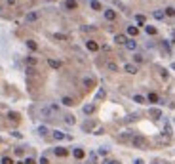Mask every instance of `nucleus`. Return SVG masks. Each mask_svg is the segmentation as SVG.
<instances>
[{
  "label": "nucleus",
  "mask_w": 175,
  "mask_h": 164,
  "mask_svg": "<svg viewBox=\"0 0 175 164\" xmlns=\"http://www.w3.org/2000/svg\"><path fill=\"white\" fill-rule=\"evenodd\" d=\"M131 145L137 147V149H143V147L147 145V141H145L143 136H133V138H131Z\"/></svg>",
  "instance_id": "obj_1"
},
{
  "label": "nucleus",
  "mask_w": 175,
  "mask_h": 164,
  "mask_svg": "<svg viewBox=\"0 0 175 164\" xmlns=\"http://www.w3.org/2000/svg\"><path fill=\"white\" fill-rule=\"evenodd\" d=\"M156 143H160V145H169L171 143V138H169L168 134H160L156 138Z\"/></svg>",
  "instance_id": "obj_2"
},
{
  "label": "nucleus",
  "mask_w": 175,
  "mask_h": 164,
  "mask_svg": "<svg viewBox=\"0 0 175 164\" xmlns=\"http://www.w3.org/2000/svg\"><path fill=\"white\" fill-rule=\"evenodd\" d=\"M105 19H107V21H114V19H116V12H114V10H111V8H109V10H105Z\"/></svg>",
  "instance_id": "obj_3"
},
{
  "label": "nucleus",
  "mask_w": 175,
  "mask_h": 164,
  "mask_svg": "<svg viewBox=\"0 0 175 164\" xmlns=\"http://www.w3.org/2000/svg\"><path fill=\"white\" fill-rule=\"evenodd\" d=\"M51 136H53V139H55V141H63V139H67V136H65L61 130H53V134H51Z\"/></svg>",
  "instance_id": "obj_4"
},
{
  "label": "nucleus",
  "mask_w": 175,
  "mask_h": 164,
  "mask_svg": "<svg viewBox=\"0 0 175 164\" xmlns=\"http://www.w3.org/2000/svg\"><path fill=\"white\" fill-rule=\"evenodd\" d=\"M63 6L67 8V10H76V8H78V2H76V0H65Z\"/></svg>",
  "instance_id": "obj_5"
},
{
  "label": "nucleus",
  "mask_w": 175,
  "mask_h": 164,
  "mask_svg": "<svg viewBox=\"0 0 175 164\" xmlns=\"http://www.w3.org/2000/svg\"><path fill=\"white\" fill-rule=\"evenodd\" d=\"M93 126H95L93 120H86V122L82 124V130H84V132H89V130H93Z\"/></svg>",
  "instance_id": "obj_6"
},
{
  "label": "nucleus",
  "mask_w": 175,
  "mask_h": 164,
  "mask_svg": "<svg viewBox=\"0 0 175 164\" xmlns=\"http://www.w3.org/2000/svg\"><path fill=\"white\" fill-rule=\"evenodd\" d=\"M124 71H126V73H130V75H135V73H137V67H135V65H131V63H126L124 65Z\"/></svg>",
  "instance_id": "obj_7"
},
{
  "label": "nucleus",
  "mask_w": 175,
  "mask_h": 164,
  "mask_svg": "<svg viewBox=\"0 0 175 164\" xmlns=\"http://www.w3.org/2000/svg\"><path fill=\"white\" fill-rule=\"evenodd\" d=\"M72 155H74V158H84V149L82 147H74V151H72Z\"/></svg>",
  "instance_id": "obj_8"
},
{
  "label": "nucleus",
  "mask_w": 175,
  "mask_h": 164,
  "mask_svg": "<svg viewBox=\"0 0 175 164\" xmlns=\"http://www.w3.org/2000/svg\"><path fill=\"white\" fill-rule=\"evenodd\" d=\"M86 46H88V50H91V52H97V50H99V44H97V42H93V40H88Z\"/></svg>",
  "instance_id": "obj_9"
},
{
  "label": "nucleus",
  "mask_w": 175,
  "mask_h": 164,
  "mask_svg": "<svg viewBox=\"0 0 175 164\" xmlns=\"http://www.w3.org/2000/svg\"><path fill=\"white\" fill-rule=\"evenodd\" d=\"M114 42H116V44H126V42H128V36H126V34H116V36H114Z\"/></svg>",
  "instance_id": "obj_10"
},
{
  "label": "nucleus",
  "mask_w": 175,
  "mask_h": 164,
  "mask_svg": "<svg viewBox=\"0 0 175 164\" xmlns=\"http://www.w3.org/2000/svg\"><path fill=\"white\" fill-rule=\"evenodd\" d=\"M48 65L51 69H61V61H57V59H48Z\"/></svg>",
  "instance_id": "obj_11"
},
{
  "label": "nucleus",
  "mask_w": 175,
  "mask_h": 164,
  "mask_svg": "<svg viewBox=\"0 0 175 164\" xmlns=\"http://www.w3.org/2000/svg\"><path fill=\"white\" fill-rule=\"evenodd\" d=\"M55 155H57V157H67L69 151H67L65 147H55Z\"/></svg>",
  "instance_id": "obj_12"
},
{
  "label": "nucleus",
  "mask_w": 175,
  "mask_h": 164,
  "mask_svg": "<svg viewBox=\"0 0 175 164\" xmlns=\"http://www.w3.org/2000/svg\"><path fill=\"white\" fill-rule=\"evenodd\" d=\"M82 111H84V114H91V113L95 111V107L91 105V103H88V105H84V107H82Z\"/></svg>",
  "instance_id": "obj_13"
},
{
  "label": "nucleus",
  "mask_w": 175,
  "mask_h": 164,
  "mask_svg": "<svg viewBox=\"0 0 175 164\" xmlns=\"http://www.w3.org/2000/svg\"><path fill=\"white\" fill-rule=\"evenodd\" d=\"M36 19H38V13L36 12H31V13H27L25 21H27V23H31V21H36Z\"/></svg>",
  "instance_id": "obj_14"
},
{
  "label": "nucleus",
  "mask_w": 175,
  "mask_h": 164,
  "mask_svg": "<svg viewBox=\"0 0 175 164\" xmlns=\"http://www.w3.org/2000/svg\"><path fill=\"white\" fill-rule=\"evenodd\" d=\"M160 46H162V50H164V54H166V56H169V54H171V50H169V44H168V40H162V42H160Z\"/></svg>",
  "instance_id": "obj_15"
},
{
  "label": "nucleus",
  "mask_w": 175,
  "mask_h": 164,
  "mask_svg": "<svg viewBox=\"0 0 175 164\" xmlns=\"http://www.w3.org/2000/svg\"><path fill=\"white\" fill-rule=\"evenodd\" d=\"M89 6H91V10H95V12L103 10V8H101V2H99V0H91V2H89Z\"/></svg>",
  "instance_id": "obj_16"
},
{
  "label": "nucleus",
  "mask_w": 175,
  "mask_h": 164,
  "mask_svg": "<svg viewBox=\"0 0 175 164\" xmlns=\"http://www.w3.org/2000/svg\"><path fill=\"white\" fill-rule=\"evenodd\" d=\"M61 103H63V105H67V107H70V105H74V99L69 97V95H65V97L61 99Z\"/></svg>",
  "instance_id": "obj_17"
},
{
  "label": "nucleus",
  "mask_w": 175,
  "mask_h": 164,
  "mask_svg": "<svg viewBox=\"0 0 175 164\" xmlns=\"http://www.w3.org/2000/svg\"><path fill=\"white\" fill-rule=\"evenodd\" d=\"M63 120H65V122H67L69 126H72V124H74V122H76V118H74V116H72V114H65V116H63Z\"/></svg>",
  "instance_id": "obj_18"
},
{
  "label": "nucleus",
  "mask_w": 175,
  "mask_h": 164,
  "mask_svg": "<svg viewBox=\"0 0 175 164\" xmlns=\"http://www.w3.org/2000/svg\"><path fill=\"white\" fill-rule=\"evenodd\" d=\"M152 17H154V19H164V17H166V13H164L162 10H154V12H152Z\"/></svg>",
  "instance_id": "obj_19"
},
{
  "label": "nucleus",
  "mask_w": 175,
  "mask_h": 164,
  "mask_svg": "<svg viewBox=\"0 0 175 164\" xmlns=\"http://www.w3.org/2000/svg\"><path fill=\"white\" fill-rule=\"evenodd\" d=\"M137 32H139V29H137V27H133V25H130V27H128V34H130V36H137Z\"/></svg>",
  "instance_id": "obj_20"
},
{
  "label": "nucleus",
  "mask_w": 175,
  "mask_h": 164,
  "mask_svg": "<svg viewBox=\"0 0 175 164\" xmlns=\"http://www.w3.org/2000/svg\"><path fill=\"white\" fill-rule=\"evenodd\" d=\"M126 48H128V50H137V42H135V40H128V42H126Z\"/></svg>",
  "instance_id": "obj_21"
},
{
  "label": "nucleus",
  "mask_w": 175,
  "mask_h": 164,
  "mask_svg": "<svg viewBox=\"0 0 175 164\" xmlns=\"http://www.w3.org/2000/svg\"><path fill=\"white\" fill-rule=\"evenodd\" d=\"M82 84H84L86 88H91V86H93V78H89V76H86V78L82 80Z\"/></svg>",
  "instance_id": "obj_22"
},
{
  "label": "nucleus",
  "mask_w": 175,
  "mask_h": 164,
  "mask_svg": "<svg viewBox=\"0 0 175 164\" xmlns=\"http://www.w3.org/2000/svg\"><path fill=\"white\" fill-rule=\"evenodd\" d=\"M147 99H149L150 103H158V101H160V97H158V94H154V92H152V94H149V97H147Z\"/></svg>",
  "instance_id": "obj_23"
},
{
  "label": "nucleus",
  "mask_w": 175,
  "mask_h": 164,
  "mask_svg": "<svg viewBox=\"0 0 175 164\" xmlns=\"http://www.w3.org/2000/svg\"><path fill=\"white\" fill-rule=\"evenodd\" d=\"M135 21H137L139 25H145V21H147V17H145L143 13H137V15H135Z\"/></svg>",
  "instance_id": "obj_24"
},
{
  "label": "nucleus",
  "mask_w": 175,
  "mask_h": 164,
  "mask_svg": "<svg viewBox=\"0 0 175 164\" xmlns=\"http://www.w3.org/2000/svg\"><path fill=\"white\" fill-rule=\"evenodd\" d=\"M36 132H38V136H42V138H44V136H48V132H50V130H48L46 126H38Z\"/></svg>",
  "instance_id": "obj_25"
},
{
  "label": "nucleus",
  "mask_w": 175,
  "mask_h": 164,
  "mask_svg": "<svg viewBox=\"0 0 175 164\" xmlns=\"http://www.w3.org/2000/svg\"><path fill=\"white\" fill-rule=\"evenodd\" d=\"M150 116H152V118H160V116H162L160 109H150Z\"/></svg>",
  "instance_id": "obj_26"
},
{
  "label": "nucleus",
  "mask_w": 175,
  "mask_h": 164,
  "mask_svg": "<svg viewBox=\"0 0 175 164\" xmlns=\"http://www.w3.org/2000/svg\"><path fill=\"white\" fill-rule=\"evenodd\" d=\"M145 31H147V34H156V27L147 25V27H145Z\"/></svg>",
  "instance_id": "obj_27"
},
{
  "label": "nucleus",
  "mask_w": 175,
  "mask_h": 164,
  "mask_svg": "<svg viewBox=\"0 0 175 164\" xmlns=\"http://www.w3.org/2000/svg\"><path fill=\"white\" fill-rule=\"evenodd\" d=\"M8 118L12 120V122H17V120H19V114H17V113H8Z\"/></svg>",
  "instance_id": "obj_28"
},
{
  "label": "nucleus",
  "mask_w": 175,
  "mask_h": 164,
  "mask_svg": "<svg viewBox=\"0 0 175 164\" xmlns=\"http://www.w3.org/2000/svg\"><path fill=\"white\" fill-rule=\"evenodd\" d=\"M95 99H105V90H103V88L97 90V94H95Z\"/></svg>",
  "instance_id": "obj_29"
},
{
  "label": "nucleus",
  "mask_w": 175,
  "mask_h": 164,
  "mask_svg": "<svg viewBox=\"0 0 175 164\" xmlns=\"http://www.w3.org/2000/svg\"><path fill=\"white\" fill-rule=\"evenodd\" d=\"M89 164H97V153H89Z\"/></svg>",
  "instance_id": "obj_30"
},
{
  "label": "nucleus",
  "mask_w": 175,
  "mask_h": 164,
  "mask_svg": "<svg viewBox=\"0 0 175 164\" xmlns=\"http://www.w3.org/2000/svg\"><path fill=\"white\" fill-rule=\"evenodd\" d=\"M133 101H137V103H145L147 97H143V95H133Z\"/></svg>",
  "instance_id": "obj_31"
},
{
  "label": "nucleus",
  "mask_w": 175,
  "mask_h": 164,
  "mask_svg": "<svg viewBox=\"0 0 175 164\" xmlns=\"http://www.w3.org/2000/svg\"><path fill=\"white\" fill-rule=\"evenodd\" d=\"M99 164H118V160H113V158H105V160H101Z\"/></svg>",
  "instance_id": "obj_32"
},
{
  "label": "nucleus",
  "mask_w": 175,
  "mask_h": 164,
  "mask_svg": "<svg viewBox=\"0 0 175 164\" xmlns=\"http://www.w3.org/2000/svg\"><path fill=\"white\" fill-rule=\"evenodd\" d=\"M164 13H166V15H175V8H173V6L166 8V12H164Z\"/></svg>",
  "instance_id": "obj_33"
},
{
  "label": "nucleus",
  "mask_w": 175,
  "mask_h": 164,
  "mask_svg": "<svg viewBox=\"0 0 175 164\" xmlns=\"http://www.w3.org/2000/svg\"><path fill=\"white\" fill-rule=\"evenodd\" d=\"M27 46H29L31 50H36V42H34V40H27Z\"/></svg>",
  "instance_id": "obj_34"
},
{
  "label": "nucleus",
  "mask_w": 175,
  "mask_h": 164,
  "mask_svg": "<svg viewBox=\"0 0 175 164\" xmlns=\"http://www.w3.org/2000/svg\"><path fill=\"white\" fill-rule=\"evenodd\" d=\"M23 153H25L23 147H15V155H17V157H23Z\"/></svg>",
  "instance_id": "obj_35"
},
{
  "label": "nucleus",
  "mask_w": 175,
  "mask_h": 164,
  "mask_svg": "<svg viewBox=\"0 0 175 164\" xmlns=\"http://www.w3.org/2000/svg\"><path fill=\"white\" fill-rule=\"evenodd\" d=\"M133 59H135V63H143V56H139V54H135Z\"/></svg>",
  "instance_id": "obj_36"
},
{
  "label": "nucleus",
  "mask_w": 175,
  "mask_h": 164,
  "mask_svg": "<svg viewBox=\"0 0 175 164\" xmlns=\"http://www.w3.org/2000/svg\"><path fill=\"white\" fill-rule=\"evenodd\" d=\"M107 69H109V71H113V73H114V71L118 69V67H116V63H109V65H107Z\"/></svg>",
  "instance_id": "obj_37"
},
{
  "label": "nucleus",
  "mask_w": 175,
  "mask_h": 164,
  "mask_svg": "<svg viewBox=\"0 0 175 164\" xmlns=\"http://www.w3.org/2000/svg\"><path fill=\"white\" fill-rule=\"evenodd\" d=\"M0 162H2V164H13V160H12V158H8V157H4Z\"/></svg>",
  "instance_id": "obj_38"
},
{
  "label": "nucleus",
  "mask_w": 175,
  "mask_h": 164,
  "mask_svg": "<svg viewBox=\"0 0 175 164\" xmlns=\"http://www.w3.org/2000/svg\"><path fill=\"white\" fill-rule=\"evenodd\" d=\"M38 164H50V160H48V157H42L38 160Z\"/></svg>",
  "instance_id": "obj_39"
},
{
  "label": "nucleus",
  "mask_w": 175,
  "mask_h": 164,
  "mask_svg": "<svg viewBox=\"0 0 175 164\" xmlns=\"http://www.w3.org/2000/svg\"><path fill=\"white\" fill-rule=\"evenodd\" d=\"M25 164H36V160L32 157H29V158H25Z\"/></svg>",
  "instance_id": "obj_40"
},
{
  "label": "nucleus",
  "mask_w": 175,
  "mask_h": 164,
  "mask_svg": "<svg viewBox=\"0 0 175 164\" xmlns=\"http://www.w3.org/2000/svg\"><path fill=\"white\" fill-rule=\"evenodd\" d=\"M95 136H101V134H105V130H103V128H95Z\"/></svg>",
  "instance_id": "obj_41"
},
{
  "label": "nucleus",
  "mask_w": 175,
  "mask_h": 164,
  "mask_svg": "<svg viewBox=\"0 0 175 164\" xmlns=\"http://www.w3.org/2000/svg\"><path fill=\"white\" fill-rule=\"evenodd\" d=\"M27 63H29V65H34V63H36V59H34V57H29V59H27Z\"/></svg>",
  "instance_id": "obj_42"
},
{
  "label": "nucleus",
  "mask_w": 175,
  "mask_h": 164,
  "mask_svg": "<svg viewBox=\"0 0 175 164\" xmlns=\"http://www.w3.org/2000/svg\"><path fill=\"white\" fill-rule=\"evenodd\" d=\"M8 4H10V6H13V4H15V0H8Z\"/></svg>",
  "instance_id": "obj_43"
},
{
  "label": "nucleus",
  "mask_w": 175,
  "mask_h": 164,
  "mask_svg": "<svg viewBox=\"0 0 175 164\" xmlns=\"http://www.w3.org/2000/svg\"><path fill=\"white\" fill-rule=\"evenodd\" d=\"M135 164H143V160H141V158H137V160H135Z\"/></svg>",
  "instance_id": "obj_44"
}]
</instances>
